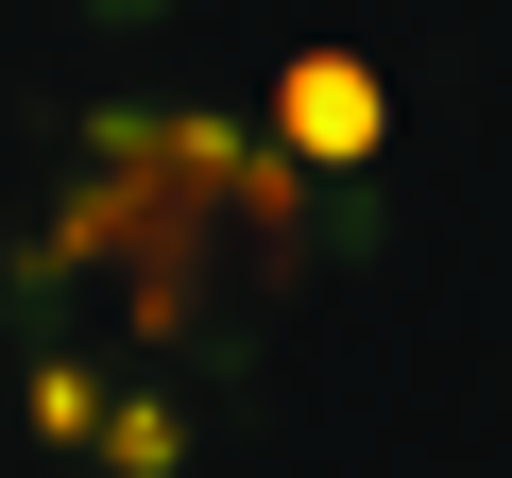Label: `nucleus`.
<instances>
[{
	"label": "nucleus",
	"mask_w": 512,
	"mask_h": 478,
	"mask_svg": "<svg viewBox=\"0 0 512 478\" xmlns=\"http://www.w3.org/2000/svg\"><path fill=\"white\" fill-rule=\"evenodd\" d=\"M376 137H393V103H376V69H359V52H291V69H274V154L359 171Z\"/></svg>",
	"instance_id": "nucleus-1"
}]
</instances>
